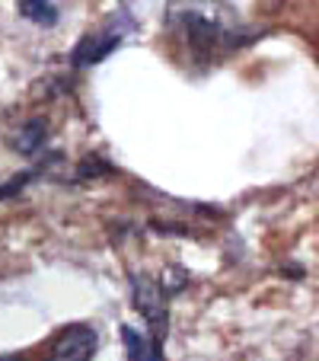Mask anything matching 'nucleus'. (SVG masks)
I'll return each mask as SVG.
<instances>
[{
  "instance_id": "6e6552de",
  "label": "nucleus",
  "mask_w": 319,
  "mask_h": 361,
  "mask_svg": "<svg viewBox=\"0 0 319 361\" xmlns=\"http://www.w3.org/2000/svg\"><path fill=\"white\" fill-rule=\"evenodd\" d=\"M26 179H29V173H20V176L7 179V185H4V189H0V198H7V195H13V192H20L23 185H26Z\"/></svg>"
},
{
  "instance_id": "423d86ee",
  "label": "nucleus",
  "mask_w": 319,
  "mask_h": 361,
  "mask_svg": "<svg viewBox=\"0 0 319 361\" xmlns=\"http://www.w3.org/2000/svg\"><path fill=\"white\" fill-rule=\"evenodd\" d=\"M20 13L26 20L39 23V26H55L58 23V10L48 0H20Z\"/></svg>"
},
{
  "instance_id": "0eeeda50",
  "label": "nucleus",
  "mask_w": 319,
  "mask_h": 361,
  "mask_svg": "<svg viewBox=\"0 0 319 361\" xmlns=\"http://www.w3.org/2000/svg\"><path fill=\"white\" fill-rule=\"evenodd\" d=\"M122 336H125V345H128V352H131V361H160V348H150L131 326H125Z\"/></svg>"
},
{
  "instance_id": "20e7f679",
  "label": "nucleus",
  "mask_w": 319,
  "mask_h": 361,
  "mask_svg": "<svg viewBox=\"0 0 319 361\" xmlns=\"http://www.w3.org/2000/svg\"><path fill=\"white\" fill-rule=\"evenodd\" d=\"M118 42H122V32H99V35H89V39H83L80 45H77L74 51V61L80 64H99L102 58H109L112 51L118 48Z\"/></svg>"
},
{
  "instance_id": "f257e3e1",
  "label": "nucleus",
  "mask_w": 319,
  "mask_h": 361,
  "mask_svg": "<svg viewBox=\"0 0 319 361\" xmlns=\"http://www.w3.org/2000/svg\"><path fill=\"white\" fill-rule=\"evenodd\" d=\"M173 20L185 29L189 42L198 48V51H211V48H218L220 42H227V35H230V29H227L224 23L214 20V16H208V13H201V10L173 13Z\"/></svg>"
},
{
  "instance_id": "1a4fd4ad",
  "label": "nucleus",
  "mask_w": 319,
  "mask_h": 361,
  "mask_svg": "<svg viewBox=\"0 0 319 361\" xmlns=\"http://www.w3.org/2000/svg\"><path fill=\"white\" fill-rule=\"evenodd\" d=\"M0 361H20V358H16V355H13V358H10V355H7V358H0Z\"/></svg>"
},
{
  "instance_id": "39448f33",
  "label": "nucleus",
  "mask_w": 319,
  "mask_h": 361,
  "mask_svg": "<svg viewBox=\"0 0 319 361\" xmlns=\"http://www.w3.org/2000/svg\"><path fill=\"white\" fill-rule=\"evenodd\" d=\"M42 144H45V122H29L13 135V147L20 150V154H26V157L39 154Z\"/></svg>"
},
{
  "instance_id": "7ed1b4c3",
  "label": "nucleus",
  "mask_w": 319,
  "mask_h": 361,
  "mask_svg": "<svg viewBox=\"0 0 319 361\" xmlns=\"http://www.w3.org/2000/svg\"><path fill=\"white\" fill-rule=\"evenodd\" d=\"M135 304L137 310H141L144 317H147V323L156 329V333H163V323H166V310H163V294L156 291V285H150L147 279H137L135 281Z\"/></svg>"
},
{
  "instance_id": "f03ea898",
  "label": "nucleus",
  "mask_w": 319,
  "mask_h": 361,
  "mask_svg": "<svg viewBox=\"0 0 319 361\" xmlns=\"http://www.w3.org/2000/svg\"><path fill=\"white\" fill-rule=\"evenodd\" d=\"M96 352V329L87 323H74V326L61 329L58 339L51 342L48 361H89Z\"/></svg>"
}]
</instances>
